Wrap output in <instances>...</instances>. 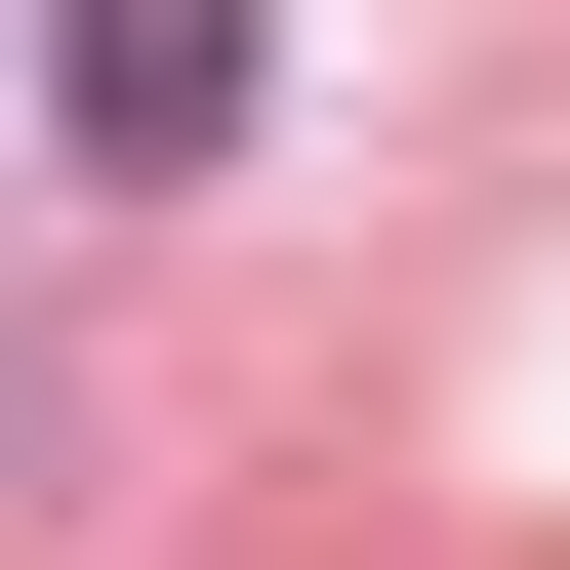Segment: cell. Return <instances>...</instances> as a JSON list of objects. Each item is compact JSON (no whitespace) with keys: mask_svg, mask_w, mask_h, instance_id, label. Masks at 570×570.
<instances>
[{"mask_svg":"<svg viewBox=\"0 0 570 570\" xmlns=\"http://www.w3.org/2000/svg\"><path fill=\"white\" fill-rule=\"evenodd\" d=\"M245 0H41V164H245Z\"/></svg>","mask_w":570,"mask_h":570,"instance_id":"obj_1","label":"cell"}]
</instances>
